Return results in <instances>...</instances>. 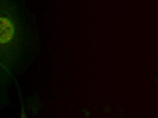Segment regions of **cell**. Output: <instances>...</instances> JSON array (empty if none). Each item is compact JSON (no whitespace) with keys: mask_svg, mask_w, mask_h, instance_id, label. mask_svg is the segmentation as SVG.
Instances as JSON below:
<instances>
[{"mask_svg":"<svg viewBox=\"0 0 158 118\" xmlns=\"http://www.w3.org/2000/svg\"><path fill=\"white\" fill-rule=\"evenodd\" d=\"M14 34L13 26L8 19L1 18V43H7Z\"/></svg>","mask_w":158,"mask_h":118,"instance_id":"cell-1","label":"cell"}]
</instances>
